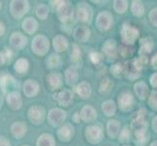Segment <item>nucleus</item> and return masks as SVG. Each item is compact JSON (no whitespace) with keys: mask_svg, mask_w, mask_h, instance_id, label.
Instances as JSON below:
<instances>
[{"mask_svg":"<svg viewBox=\"0 0 157 146\" xmlns=\"http://www.w3.org/2000/svg\"><path fill=\"white\" fill-rule=\"evenodd\" d=\"M154 49V41L151 37H144L140 40V49L139 55L147 57V55L153 51Z\"/></svg>","mask_w":157,"mask_h":146,"instance_id":"nucleus-21","label":"nucleus"},{"mask_svg":"<svg viewBox=\"0 0 157 146\" xmlns=\"http://www.w3.org/2000/svg\"><path fill=\"white\" fill-rule=\"evenodd\" d=\"M36 146H56L55 137L50 133H43L37 138Z\"/></svg>","mask_w":157,"mask_h":146,"instance_id":"nucleus-32","label":"nucleus"},{"mask_svg":"<svg viewBox=\"0 0 157 146\" xmlns=\"http://www.w3.org/2000/svg\"><path fill=\"white\" fill-rule=\"evenodd\" d=\"M47 86L51 91H57L62 88L63 78L59 72H51L46 78Z\"/></svg>","mask_w":157,"mask_h":146,"instance_id":"nucleus-17","label":"nucleus"},{"mask_svg":"<svg viewBox=\"0 0 157 146\" xmlns=\"http://www.w3.org/2000/svg\"><path fill=\"white\" fill-rule=\"evenodd\" d=\"M75 19L81 24H90L93 19V9L87 3H78L75 9Z\"/></svg>","mask_w":157,"mask_h":146,"instance_id":"nucleus-5","label":"nucleus"},{"mask_svg":"<svg viewBox=\"0 0 157 146\" xmlns=\"http://www.w3.org/2000/svg\"><path fill=\"white\" fill-rule=\"evenodd\" d=\"M148 146H157V140H155V141H152Z\"/></svg>","mask_w":157,"mask_h":146,"instance_id":"nucleus-56","label":"nucleus"},{"mask_svg":"<svg viewBox=\"0 0 157 146\" xmlns=\"http://www.w3.org/2000/svg\"><path fill=\"white\" fill-rule=\"evenodd\" d=\"M150 63H151V66H152L154 69H157V53L152 57V58H151Z\"/></svg>","mask_w":157,"mask_h":146,"instance_id":"nucleus-53","label":"nucleus"},{"mask_svg":"<svg viewBox=\"0 0 157 146\" xmlns=\"http://www.w3.org/2000/svg\"><path fill=\"white\" fill-rule=\"evenodd\" d=\"M35 15L39 20L44 21L49 16V8L46 4H38L35 8Z\"/></svg>","mask_w":157,"mask_h":146,"instance_id":"nucleus-36","label":"nucleus"},{"mask_svg":"<svg viewBox=\"0 0 157 146\" xmlns=\"http://www.w3.org/2000/svg\"><path fill=\"white\" fill-rule=\"evenodd\" d=\"M73 37L78 43H86L90 40L91 30L87 25H79L74 29Z\"/></svg>","mask_w":157,"mask_h":146,"instance_id":"nucleus-19","label":"nucleus"},{"mask_svg":"<svg viewBox=\"0 0 157 146\" xmlns=\"http://www.w3.org/2000/svg\"><path fill=\"white\" fill-rule=\"evenodd\" d=\"M74 128L70 123H64L63 126L57 129V137L58 138L63 142H67L71 140L74 137Z\"/></svg>","mask_w":157,"mask_h":146,"instance_id":"nucleus-14","label":"nucleus"},{"mask_svg":"<svg viewBox=\"0 0 157 146\" xmlns=\"http://www.w3.org/2000/svg\"><path fill=\"white\" fill-rule=\"evenodd\" d=\"M90 59L91 62H93L94 64H98L101 62V58H102V55L101 53H98V52H92L90 53Z\"/></svg>","mask_w":157,"mask_h":146,"instance_id":"nucleus-45","label":"nucleus"},{"mask_svg":"<svg viewBox=\"0 0 157 146\" xmlns=\"http://www.w3.org/2000/svg\"><path fill=\"white\" fill-rule=\"evenodd\" d=\"M110 73L114 77H120L122 74H124V66L121 62H116L114 64H112L110 66Z\"/></svg>","mask_w":157,"mask_h":146,"instance_id":"nucleus-41","label":"nucleus"},{"mask_svg":"<svg viewBox=\"0 0 157 146\" xmlns=\"http://www.w3.org/2000/svg\"><path fill=\"white\" fill-rule=\"evenodd\" d=\"M3 54H4V57H5V59H6V62H10L11 59H12L13 56H14L12 50H11V49H8V48L4 49Z\"/></svg>","mask_w":157,"mask_h":146,"instance_id":"nucleus-48","label":"nucleus"},{"mask_svg":"<svg viewBox=\"0 0 157 146\" xmlns=\"http://www.w3.org/2000/svg\"><path fill=\"white\" fill-rule=\"evenodd\" d=\"M113 24V17L108 11H101L96 18V28L101 32H105L111 28Z\"/></svg>","mask_w":157,"mask_h":146,"instance_id":"nucleus-7","label":"nucleus"},{"mask_svg":"<svg viewBox=\"0 0 157 146\" xmlns=\"http://www.w3.org/2000/svg\"><path fill=\"white\" fill-rule=\"evenodd\" d=\"M131 137H132L131 129H129L128 127H124L122 128L120 133H119L118 140L121 143H128L130 141V139H131Z\"/></svg>","mask_w":157,"mask_h":146,"instance_id":"nucleus-39","label":"nucleus"},{"mask_svg":"<svg viewBox=\"0 0 157 146\" xmlns=\"http://www.w3.org/2000/svg\"><path fill=\"white\" fill-rule=\"evenodd\" d=\"M0 9H1V2H0Z\"/></svg>","mask_w":157,"mask_h":146,"instance_id":"nucleus-59","label":"nucleus"},{"mask_svg":"<svg viewBox=\"0 0 157 146\" xmlns=\"http://www.w3.org/2000/svg\"><path fill=\"white\" fill-rule=\"evenodd\" d=\"M52 44L56 53H62V52H64L68 48L69 42L66 36L59 34L56 37H54Z\"/></svg>","mask_w":157,"mask_h":146,"instance_id":"nucleus-27","label":"nucleus"},{"mask_svg":"<svg viewBox=\"0 0 157 146\" xmlns=\"http://www.w3.org/2000/svg\"><path fill=\"white\" fill-rule=\"evenodd\" d=\"M112 88H113V82L109 78L105 77L101 81L99 86V93L102 95L108 94L112 90Z\"/></svg>","mask_w":157,"mask_h":146,"instance_id":"nucleus-35","label":"nucleus"},{"mask_svg":"<svg viewBox=\"0 0 157 146\" xmlns=\"http://www.w3.org/2000/svg\"><path fill=\"white\" fill-rule=\"evenodd\" d=\"M57 17L62 23H67L75 16V10L73 6L67 1H63L61 5L56 9Z\"/></svg>","mask_w":157,"mask_h":146,"instance_id":"nucleus-9","label":"nucleus"},{"mask_svg":"<svg viewBox=\"0 0 157 146\" xmlns=\"http://www.w3.org/2000/svg\"><path fill=\"white\" fill-rule=\"evenodd\" d=\"M76 93L83 99H87L92 95V87L87 81H82L76 86Z\"/></svg>","mask_w":157,"mask_h":146,"instance_id":"nucleus-30","label":"nucleus"},{"mask_svg":"<svg viewBox=\"0 0 157 146\" xmlns=\"http://www.w3.org/2000/svg\"><path fill=\"white\" fill-rule=\"evenodd\" d=\"M80 117L81 121L85 123H93L98 118V113H97V110L95 109L94 106H92L91 104H87L84 105L82 109L80 110Z\"/></svg>","mask_w":157,"mask_h":146,"instance_id":"nucleus-16","label":"nucleus"},{"mask_svg":"<svg viewBox=\"0 0 157 146\" xmlns=\"http://www.w3.org/2000/svg\"><path fill=\"white\" fill-rule=\"evenodd\" d=\"M2 103H3V101H2V97L0 96V108H1V106H2Z\"/></svg>","mask_w":157,"mask_h":146,"instance_id":"nucleus-57","label":"nucleus"},{"mask_svg":"<svg viewBox=\"0 0 157 146\" xmlns=\"http://www.w3.org/2000/svg\"><path fill=\"white\" fill-rule=\"evenodd\" d=\"M149 84L152 88L157 89V72L153 73L149 78Z\"/></svg>","mask_w":157,"mask_h":146,"instance_id":"nucleus-49","label":"nucleus"},{"mask_svg":"<svg viewBox=\"0 0 157 146\" xmlns=\"http://www.w3.org/2000/svg\"><path fill=\"white\" fill-rule=\"evenodd\" d=\"M134 93L140 100H145L149 95V87L144 81H139L134 84Z\"/></svg>","mask_w":157,"mask_h":146,"instance_id":"nucleus-20","label":"nucleus"},{"mask_svg":"<svg viewBox=\"0 0 157 146\" xmlns=\"http://www.w3.org/2000/svg\"><path fill=\"white\" fill-rule=\"evenodd\" d=\"M21 28L26 34H34L38 29V21L34 18H26L21 23Z\"/></svg>","mask_w":157,"mask_h":146,"instance_id":"nucleus-28","label":"nucleus"},{"mask_svg":"<svg viewBox=\"0 0 157 146\" xmlns=\"http://www.w3.org/2000/svg\"><path fill=\"white\" fill-rule=\"evenodd\" d=\"M131 12L132 15L135 16L137 18H140L144 15L145 9L142 1H139V0H135L132 1L131 3Z\"/></svg>","mask_w":157,"mask_h":146,"instance_id":"nucleus-33","label":"nucleus"},{"mask_svg":"<svg viewBox=\"0 0 157 146\" xmlns=\"http://www.w3.org/2000/svg\"><path fill=\"white\" fill-rule=\"evenodd\" d=\"M5 62H6V59H5L4 54H3V52L0 51V66H2V64H4Z\"/></svg>","mask_w":157,"mask_h":146,"instance_id":"nucleus-54","label":"nucleus"},{"mask_svg":"<svg viewBox=\"0 0 157 146\" xmlns=\"http://www.w3.org/2000/svg\"><path fill=\"white\" fill-rule=\"evenodd\" d=\"M29 11V2L26 0H13L10 3V12L16 19H21Z\"/></svg>","mask_w":157,"mask_h":146,"instance_id":"nucleus-8","label":"nucleus"},{"mask_svg":"<svg viewBox=\"0 0 157 146\" xmlns=\"http://www.w3.org/2000/svg\"><path fill=\"white\" fill-rule=\"evenodd\" d=\"M79 79V74H78V70L74 66H68L66 71H64V82L67 83L68 86H74L76 85Z\"/></svg>","mask_w":157,"mask_h":146,"instance_id":"nucleus-23","label":"nucleus"},{"mask_svg":"<svg viewBox=\"0 0 157 146\" xmlns=\"http://www.w3.org/2000/svg\"><path fill=\"white\" fill-rule=\"evenodd\" d=\"M117 104L113 99H107L101 103V111L107 117H112L115 114Z\"/></svg>","mask_w":157,"mask_h":146,"instance_id":"nucleus-31","label":"nucleus"},{"mask_svg":"<svg viewBox=\"0 0 157 146\" xmlns=\"http://www.w3.org/2000/svg\"><path fill=\"white\" fill-rule=\"evenodd\" d=\"M123 146H131V145H127V144H125V145H123Z\"/></svg>","mask_w":157,"mask_h":146,"instance_id":"nucleus-58","label":"nucleus"},{"mask_svg":"<svg viewBox=\"0 0 157 146\" xmlns=\"http://www.w3.org/2000/svg\"><path fill=\"white\" fill-rule=\"evenodd\" d=\"M31 49L36 56L43 57L50 50V41L45 35H36L31 43Z\"/></svg>","mask_w":157,"mask_h":146,"instance_id":"nucleus-4","label":"nucleus"},{"mask_svg":"<svg viewBox=\"0 0 157 146\" xmlns=\"http://www.w3.org/2000/svg\"><path fill=\"white\" fill-rule=\"evenodd\" d=\"M28 117L29 121L34 125H40L46 117L45 109L40 105H32L29 108Z\"/></svg>","mask_w":157,"mask_h":146,"instance_id":"nucleus-10","label":"nucleus"},{"mask_svg":"<svg viewBox=\"0 0 157 146\" xmlns=\"http://www.w3.org/2000/svg\"><path fill=\"white\" fill-rule=\"evenodd\" d=\"M147 104L152 110L157 111V90H153L150 92L147 97Z\"/></svg>","mask_w":157,"mask_h":146,"instance_id":"nucleus-43","label":"nucleus"},{"mask_svg":"<svg viewBox=\"0 0 157 146\" xmlns=\"http://www.w3.org/2000/svg\"><path fill=\"white\" fill-rule=\"evenodd\" d=\"M151 129H152V131L157 133V115L152 119V122H151Z\"/></svg>","mask_w":157,"mask_h":146,"instance_id":"nucleus-51","label":"nucleus"},{"mask_svg":"<svg viewBox=\"0 0 157 146\" xmlns=\"http://www.w3.org/2000/svg\"><path fill=\"white\" fill-rule=\"evenodd\" d=\"M120 35L122 42L124 45L132 46L135 44V42L140 36V30L130 24H123L121 30H120Z\"/></svg>","mask_w":157,"mask_h":146,"instance_id":"nucleus-3","label":"nucleus"},{"mask_svg":"<svg viewBox=\"0 0 157 146\" xmlns=\"http://www.w3.org/2000/svg\"><path fill=\"white\" fill-rule=\"evenodd\" d=\"M135 99L134 95L130 92H123L117 97L118 108L123 112L130 111L134 107Z\"/></svg>","mask_w":157,"mask_h":146,"instance_id":"nucleus-11","label":"nucleus"},{"mask_svg":"<svg viewBox=\"0 0 157 146\" xmlns=\"http://www.w3.org/2000/svg\"><path fill=\"white\" fill-rule=\"evenodd\" d=\"M140 73L142 71L134 66L133 61L131 62H127L126 64L124 66V76H125L128 80H137L140 77Z\"/></svg>","mask_w":157,"mask_h":146,"instance_id":"nucleus-26","label":"nucleus"},{"mask_svg":"<svg viewBox=\"0 0 157 146\" xmlns=\"http://www.w3.org/2000/svg\"><path fill=\"white\" fill-rule=\"evenodd\" d=\"M130 46H128V45H123V46H121L120 48H119V54L122 56V57H124V58H128L130 55L132 54V52H131V49L129 48Z\"/></svg>","mask_w":157,"mask_h":146,"instance_id":"nucleus-47","label":"nucleus"},{"mask_svg":"<svg viewBox=\"0 0 157 146\" xmlns=\"http://www.w3.org/2000/svg\"><path fill=\"white\" fill-rule=\"evenodd\" d=\"M122 129L121 127V123L118 120H115V119H110L108 120L106 123V133L107 136L109 137V138L114 139L116 137H118L119 133H120Z\"/></svg>","mask_w":157,"mask_h":146,"instance_id":"nucleus-22","label":"nucleus"},{"mask_svg":"<svg viewBox=\"0 0 157 146\" xmlns=\"http://www.w3.org/2000/svg\"><path fill=\"white\" fill-rule=\"evenodd\" d=\"M28 132V126L25 122L17 121L11 126V133L16 138H21Z\"/></svg>","mask_w":157,"mask_h":146,"instance_id":"nucleus-29","label":"nucleus"},{"mask_svg":"<svg viewBox=\"0 0 157 146\" xmlns=\"http://www.w3.org/2000/svg\"><path fill=\"white\" fill-rule=\"evenodd\" d=\"M135 143L137 146H145L149 141V134H144V136H139V137H134Z\"/></svg>","mask_w":157,"mask_h":146,"instance_id":"nucleus-44","label":"nucleus"},{"mask_svg":"<svg viewBox=\"0 0 157 146\" xmlns=\"http://www.w3.org/2000/svg\"><path fill=\"white\" fill-rule=\"evenodd\" d=\"M148 19L151 24L157 28V7L150 10V12L148 14Z\"/></svg>","mask_w":157,"mask_h":146,"instance_id":"nucleus-46","label":"nucleus"},{"mask_svg":"<svg viewBox=\"0 0 157 146\" xmlns=\"http://www.w3.org/2000/svg\"><path fill=\"white\" fill-rule=\"evenodd\" d=\"M29 62L26 58H21L17 59V62L14 64V69L15 71L19 73V74H24L29 70Z\"/></svg>","mask_w":157,"mask_h":146,"instance_id":"nucleus-34","label":"nucleus"},{"mask_svg":"<svg viewBox=\"0 0 157 146\" xmlns=\"http://www.w3.org/2000/svg\"><path fill=\"white\" fill-rule=\"evenodd\" d=\"M16 85L15 79L7 73H0V88L2 89L4 94H9L10 90L14 88Z\"/></svg>","mask_w":157,"mask_h":146,"instance_id":"nucleus-25","label":"nucleus"},{"mask_svg":"<svg viewBox=\"0 0 157 146\" xmlns=\"http://www.w3.org/2000/svg\"><path fill=\"white\" fill-rule=\"evenodd\" d=\"M6 101L8 105L14 110H18L23 105V99L18 92H10L6 95Z\"/></svg>","mask_w":157,"mask_h":146,"instance_id":"nucleus-24","label":"nucleus"},{"mask_svg":"<svg viewBox=\"0 0 157 146\" xmlns=\"http://www.w3.org/2000/svg\"><path fill=\"white\" fill-rule=\"evenodd\" d=\"M46 63H47V67L50 69L59 67V66L61 64V58H59L58 54H51V55L48 57Z\"/></svg>","mask_w":157,"mask_h":146,"instance_id":"nucleus-38","label":"nucleus"},{"mask_svg":"<svg viewBox=\"0 0 157 146\" xmlns=\"http://www.w3.org/2000/svg\"><path fill=\"white\" fill-rule=\"evenodd\" d=\"M129 2L127 0H114L113 1V9L118 14H124L127 11Z\"/></svg>","mask_w":157,"mask_h":146,"instance_id":"nucleus-37","label":"nucleus"},{"mask_svg":"<svg viewBox=\"0 0 157 146\" xmlns=\"http://www.w3.org/2000/svg\"><path fill=\"white\" fill-rule=\"evenodd\" d=\"M102 53L105 56V58L109 62H113L117 58L118 53H119V48L117 46V42L114 39H108L106 40L104 45H102Z\"/></svg>","mask_w":157,"mask_h":146,"instance_id":"nucleus-12","label":"nucleus"},{"mask_svg":"<svg viewBox=\"0 0 157 146\" xmlns=\"http://www.w3.org/2000/svg\"><path fill=\"white\" fill-rule=\"evenodd\" d=\"M67 112L62 108H52V109L48 112L47 115V121L52 127L59 128L64 124V121L67 120Z\"/></svg>","mask_w":157,"mask_h":146,"instance_id":"nucleus-6","label":"nucleus"},{"mask_svg":"<svg viewBox=\"0 0 157 146\" xmlns=\"http://www.w3.org/2000/svg\"><path fill=\"white\" fill-rule=\"evenodd\" d=\"M104 128L101 124H93L85 129L84 136L90 144H98L104 138Z\"/></svg>","mask_w":157,"mask_h":146,"instance_id":"nucleus-2","label":"nucleus"},{"mask_svg":"<svg viewBox=\"0 0 157 146\" xmlns=\"http://www.w3.org/2000/svg\"><path fill=\"white\" fill-rule=\"evenodd\" d=\"M74 95L72 91L68 89H63L62 91H59L54 95V99H55L59 105L63 107H67L73 100Z\"/></svg>","mask_w":157,"mask_h":146,"instance_id":"nucleus-13","label":"nucleus"},{"mask_svg":"<svg viewBox=\"0 0 157 146\" xmlns=\"http://www.w3.org/2000/svg\"><path fill=\"white\" fill-rule=\"evenodd\" d=\"M0 146H11L9 139L5 137H0Z\"/></svg>","mask_w":157,"mask_h":146,"instance_id":"nucleus-50","label":"nucleus"},{"mask_svg":"<svg viewBox=\"0 0 157 146\" xmlns=\"http://www.w3.org/2000/svg\"><path fill=\"white\" fill-rule=\"evenodd\" d=\"M147 62H148L147 57H144V56H140V57L133 59L134 66H136L140 71H142V70L144 68V66H147Z\"/></svg>","mask_w":157,"mask_h":146,"instance_id":"nucleus-42","label":"nucleus"},{"mask_svg":"<svg viewBox=\"0 0 157 146\" xmlns=\"http://www.w3.org/2000/svg\"><path fill=\"white\" fill-rule=\"evenodd\" d=\"M10 45L15 50H21L26 46L28 43V38L25 34H23L21 32H13L10 36Z\"/></svg>","mask_w":157,"mask_h":146,"instance_id":"nucleus-15","label":"nucleus"},{"mask_svg":"<svg viewBox=\"0 0 157 146\" xmlns=\"http://www.w3.org/2000/svg\"><path fill=\"white\" fill-rule=\"evenodd\" d=\"M24 146H29V145H24Z\"/></svg>","mask_w":157,"mask_h":146,"instance_id":"nucleus-60","label":"nucleus"},{"mask_svg":"<svg viewBox=\"0 0 157 146\" xmlns=\"http://www.w3.org/2000/svg\"><path fill=\"white\" fill-rule=\"evenodd\" d=\"M23 91H24V94L26 97H33L39 94L40 85L36 80L28 79L24 83Z\"/></svg>","mask_w":157,"mask_h":146,"instance_id":"nucleus-18","label":"nucleus"},{"mask_svg":"<svg viewBox=\"0 0 157 146\" xmlns=\"http://www.w3.org/2000/svg\"><path fill=\"white\" fill-rule=\"evenodd\" d=\"M72 121L74 123H79L81 121V117H80V112H75L72 115Z\"/></svg>","mask_w":157,"mask_h":146,"instance_id":"nucleus-52","label":"nucleus"},{"mask_svg":"<svg viewBox=\"0 0 157 146\" xmlns=\"http://www.w3.org/2000/svg\"><path fill=\"white\" fill-rule=\"evenodd\" d=\"M145 113H147V110L144 108L140 109L137 112L136 117L131 122V131L134 137L144 136V134L147 133L148 123L145 119Z\"/></svg>","mask_w":157,"mask_h":146,"instance_id":"nucleus-1","label":"nucleus"},{"mask_svg":"<svg viewBox=\"0 0 157 146\" xmlns=\"http://www.w3.org/2000/svg\"><path fill=\"white\" fill-rule=\"evenodd\" d=\"M81 58H82V53H81V49L77 44H73L72 45V50L70 53V59L73 63H77Z\"/></svg>","mask_w":157,"mask_h":146,"instance_id":"nucleus-40","label":"nucleus"},{"mask_svg":"<svg viewBox=\"0 0 157 146\" xmlns=\"http://www.w3.org/2000/svg\"><path fill=\"white\" fill-rule=\"evenodd\" d=\"M5 33V25L0 21V36H2Z\"/></svg>","mask_w":157,"mask_h":146,"instance_id":"nucleus-55","label":"nucleus"}]
</instances>
